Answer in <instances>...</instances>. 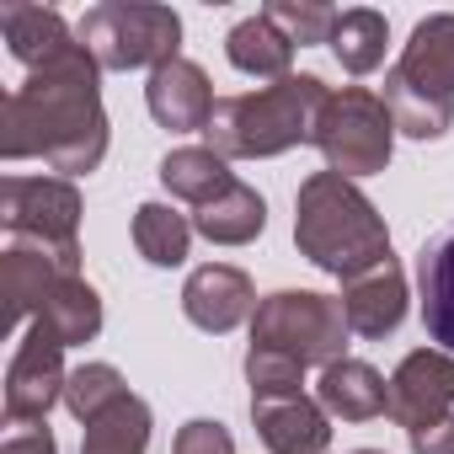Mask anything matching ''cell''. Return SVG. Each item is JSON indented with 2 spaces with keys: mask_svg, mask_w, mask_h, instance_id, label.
Here are the masks:
<instances>
[{
  "mask_svg": "<svg viewBox=\"0 0 454 454\" xmlns=\"http://www.w3.org/2000/svg\"><path fill=\"white\" fill-rule=\"evenodd\" d=\"M0 155L43 160L65 182L86 176L107 160V107H102V65L86 43L65 59L33 70L0 107Z\"/></svg>",
  "mask_w": 454,
  "mask_h": 454,
  "instance_id": "cell-1",
  "label": "cell"
},
{
  "mask_svg": "<svg viewBox=\"0 0 454 454\" xmlns=\"http://www.w3.org/2000/svg\"><path fill=\"white\" fill-rule=\"evenodd\" d=\"M294 247L305 262H316L332 278H358L380 262H390V231L385 214L369 203V192L337 171H310L294 192Z\"/></svg>",
  "mask_w": 454,
  "mask_h": 454,
  "instance_id": "cell-2",
  "label": "cell"
},
{
  "mask_svg": "<svg viewBox=\"0 0 454 454\" xmlns=\"http://www.w3.org/2000/svg\"><path fill=\"white\" fill-rule=\"evenodd\" d=\"M326 97H332V86L321 75H284V81L241 91V97H219V107L203 129L208 150H219L224 160H273L294 145H310Z\"/></svg>",
  "mask_w": 454,
  "mask_h": 454,
  "instance_id": "cell-3",
  "label": "cell"
},
{
  "mask_svg": "<svg viewBox=\"0 0 454 454\" xmlns=\"http://www.w3.org/2000/svg\"><path fill=\"white\" fill-rule=\"evenodd\" d=\"M102 70H155L182 49V17L155 0H102L75 27Z\"/></svg>",
  "mask_w": 454,
  "mask_h": 454,
  "instance_id": "cell-4",
  "label": "cell"
},
{
  "mask_svg": "<svg viewBox=\"0 0 454 454\" xmlns=\"http://www.w3.org/2000/svg\"><path fill=\"white\" fill-rule=\"evenodd\" d=\"M310 145L326 155V171L358 182V176H374L390 166V150H395V118L385 107L380 91L369 86H337L316 118V134Z\"/></svg>",
  "mask_w": 454,
  "mask_h": 454,
  "instance_id": "cell-5",
  "label": "cell"
},
{
  "mask_svg": "<svg viewBox=\"0 0 454 454\" xmlns=\"http://www.w3.org/2000/svg\"><path fill=\"white\" fill-rule=\"evenodd\" d=\"M348 337H353V326L342 316V300L316 294V289H278L252 316V348L289 353L305 369L310 364L326 369V364L348 358Z\"/></svg>",
  "mask_w": 454,
  "mask_h": 454,
  "instance_id": "cell-6",
  "label": "cell"
},
{
  "mask_svg": "<svg viewBox=\"0 0 454 454\" xmlns=\"http://www.w3.org/2000/svg\"><path fill=\"white\" fill-rule=\"evenodd\" d=\"M70 369H65V348L43 321H27V332L17 337V353L6 364V422L12 427H38L49 422V411L65 401Z\"/></svg>",
  "mask_w": 454,
  "mask_h": 454,
  "instance_id": "cell-7",
  "label": "cell"
},
{
  "mask_svg": "<svg viewBox=\"0 0 454 454\" xmlns=\"http://www.w3.org/2000/svg\"><path fill=\"white\" fill-rule=\"evenodd\" d=\"M65 278H81V247H49V241L6 236V252H0V300H6V332L22 337V321H33Z\"/></svg>",
  "mask_w": 454,
  "mask_h": 454,
  "instance_id": "cell-8",
  "label": "cell"
},
{
  "mask_svg": "<svg viewBox=\"0 0 454 454\" xmlns=\"http://www.w3.org/2000/svg\"><path fill=\"white\" fill-rule=\"evenodd\" d=\"M0 224L6 236L49 241V247H81V187L65 176H6L0 182Z\"/></svg>",
  "mask_w": 454,
  "mask_h": 454,
  "instance_id": "cell-9",
  "label": "cell"
},
{
  "mask_svg": "<svg viewBox=\"0 0 454 454\" xmlns=\"http://www.w3.org/2000/svg\"><path fill=\"white\" fill-rule=\"evenodd\" d=\"M454 411V353L443 348H417L395 364L390 374V417L411 433L438 427Z\"/></svg>",
  "mask_w": 454,
  "mask_h": 454,
  "instance_id": "cell-10",
  "label": "cell"
},
{
  "mask_svg": "<svg viewBox=\"0 0 454 454\" xmlns=\"http://www.w3.org/2000/svg\"><path fill=\"white\" fill-rule=\"evenodd\" d=\"M257 305L262 300H257L252 278L241 268H231V262H203L182 284V316L198 332H214V337H224V332H236L241 321H252Z\"/></svg>",
  "mask_w": 454,
  "mask_h": 454,
  "instance_id": "cell-11",
  "label": "cell"
},
{
  "mask_svg": "<svg viewBox=\"0 0 454 454\" xmlns=\"http://www.w3.org/2000/svg\"><path fill=\"white\" fill-rule=\"evenodd\" d=\"M145 107H150V118H155L160 129H171V134H203L219 102H214V86H208L203 65H192V59L176 54V59H166V65L150 70Z\"/></svg>",
  "mask_w": 454,
  "mask_h": 454,
  "instance_id": "cell-12",
  "label": "cell"
},
{
  "mask_svg": "<svg viewBox=\"0 0 454 454\" xmlns=\"http://www.w3.org/2000/svg\"><path fill=\"white\" fill-rule=\"evenodd\" d=\"M252 422L257 438L273 454H326L332 449V417L316 395H252Z\"/></svg>",
  "mask_w": 454,
  "mask_h": 454,
  "instance_id": "cell-13",
  "label": "cell"
},
{
  "mask_svg": "<svg viewBox=\"0 0 454 454\" xmlns=\"http://www.w3.org/2000/svg\"><path fill=\"white\" fill-rule=\"evenodd\" d=\"M337 300H342V316H348L353 337L380 342V337L401 332V321H406V273H401V262L390 257V262H380V268L348 278Z\"/></svg>",
  "mask_w": 454,
  "mask_h": 454,
  "instance_id": "cell-14",
  "label": "cell"
},
{
  "mask_svg": "<svg viewBox=\"0 0 454 454\" xmlns=\"http://www.w3.org/2000/svg\"><path fill=\"white\" fill-rule=\"evenodd\" d=\"M390 75H401L406 86L427 91V97H449L454 102V12L422 17L401 49V59L390 65Z\"/></svg>",
  "mask_w": 454,
  "mask_h": 454,
  "instance_id": "cell-15",
  "label": "cell"
},
{
  "mask_svg": "<svg viewBox=\"0 0 454 454\" xmlns=\"http://www.w3.org/2000/svg\"><path fill=\"white\" fill-rule=\"evenodd\" d=\"M0 33H6V49L27 75L75 49L70 22L59 12H49V6H27V0H6V6H0Z\"/></svg>",
  "mask_w": 454,
  "mask_h": 454,
  "instance_id": "cell-16",
  "label": "cell"
},
{
  "mask_svg": "<svg viewBox=\"0 0 454 454\" xmlns=\"http://www.w3.org/2000/svg\"><path fill=\"white\" fill-rule=\"evenodd\" d=\"M417 300H422L427 342L454 353V224H443L417 252Z\"/></svg>",
  "mask_w": 454,
  "mask_h": 454,
  "instance_id": "cell-17",
  "label": "cell"
},
{
  "mask_svg": "<svg viewBox=\"0 0 454 454\" xmlns=\"http://www.w3.org/2000/svg\"><path fill=\"white\" fill-rule=\"evenodd\" d=\"M316 401L326 406V417H342V422H369L380 411H390V380L364 364V358H337L321 369L316 380Z\"/></svg>",
  "mask_w": 454,
  "mask_h": 454,
  "instance_id": "cell-18",
  "label": "cell"
},
{
  "mask_svg": "<svg viewBox=\"0 0 454 454\" xmlns=\"http://www.w3.org/2000/svg\"><path fill=\"white\" fill-rule=\"evenodd\" d=\"M192 231L214 247H247L268 231V198L247 182H236L231 192H219L208 208L192 214Z\"/></svg>",
  "mask_w": 454,
  "mask_h": 454,
  "instance_id": "cell-19",
  "label": "cell"
},
{
  "mask_svg": "<svg viewBox=\"0 0 454 454\" xmlns=\"http://www.w3.org/2000/svg\"><path fill=\"white\" fill-rule=\"evenodd\" d=\"M160 182H166L171 198H182V203H192V208H208L219 192L236 187L231 160H224L219 150H208V145H182V150H171V155L160 160Z\"/></svg>",
  "mask_w": 454,
  "mask_h": 454,
  "instance_id": "cell-20",
  "label": "cell"
},
{
  "mask_svg": "<svg viewBox=\"0 0 454 454\" xmlns=\"http://www.w3.org/2000/svg\"><path fill=\"white\" fill-rule=\"evenodd\" d=\"M224 59H231L241 75H257V81H284V75H294V70H289V65H294V43H289L262 12L231 27V38H224Z\"/></svg>",
  "mask_w": 454,
  "mask_h": 454,
  "instance_id": "cell-21",
  "label": "cell"
},
{
  "mask_svg": "<svg viewBox=\"0 0 454 454\" xmlns=\"http://www.w3.org/2000/svg\"><path fill=\"white\" fill-rule=\"evenodd\" d=\"M33 321H43V326L59 337V348L97 342V332H102V294H97L86 278H65Z\"/></svg>",
  "mask_w": 454,
  "mask_h": 454,
  "instance_id": "cell-22",
  "label": "cell"
},
{
  "mask_svg": "<svg viewBox=\"0 0 454 454\" xmlns=\"http://www.w3.org/2000/svg\"><path fill=\"white\" fill-rule=\"evenodd\" d=\"M150 406L129 390L118 406H107L102 417L86 422L81 433V454H150Z\"/></svg>",
  "mask_w": 454,
  "mask_h": 454,
  "instance_id": "cell-23",
  "label": "cell"
},
{
  "mask_svg": "<svg viewBox=\"0 0 454 454\" xmlns=\"http://www.w3.org/2000/svg\"><path fill=\"white\" fill-rule=\"evenodd\" d=\"M192 219L176 214L171 203H139L134 208V247L150 268H182L192 247Z\"/></svg>",
  "mask_w": 454,
  "mask_h": 454,
  "instance_id": "cell-24",
  "label": "cell"
},
{
  "mask_svg": "<svg viewBox=\"0 0 454 454\" xmlns=\"http://www.w3.org/2000/svg\"><path fill=\"white\" fill-rule=\"evenodd\" d=\"M385 43H390V22L369 6H353L337 17V33H332V54L348 75H369L385 65Z\"/></svg>",
  "mask_w": 454,
  "mask_h": 454,
  "instance_id": "cell-25",
  "label": "cell"
},
{
  "mask_svg": "<svg viewBox=\"0 0 454 454\" xmlns=\"http://www.w3.org/2000/svg\"><path fill=\"white\" fill-rule=\"evenodd\" d=\"M380 97H385V107L395 118V134H406V139H443L454 129V102L449 97H427V91L406 86L401 75H385Z\"/></svg>",
  "mask_w": 454,
  "mask_h": 454,
  "instance_id": "cell-26",
  "label": "cell"
},
{
  "mask_svg": "<svg viewBox=\"0 0 454 454\" xmlns=\"http://www.w3.org/2000/svg\"><path fill=\"white\" fill-rule=\"evenodd\" d=\"M129 395V385H123V374L113 369V364H81V369H70V385H65V406H70V417L86 427L91 417H102L107 406H118Z\"/></svg>",
  "mask_w": 454,
  "mask_h": 454,
  "instance_id": "cell-27",
  "label": "cell"
},
{
  "mask_svg": "<svg viewBox=\"0 0 454 454\" xmlns=\"http://www.w3.org/2000/svg\"><path fill=\"white\" fill-rule=\"evenodd\" d=\"M262 17L294 43V49H310V43H326L332 49V33H337V17L332 6H321V0H268Z\"/></svg>",
  "mask_w": 454,
  "mask_h": 454,
  "instance_id": "cell-28",
  "label": "cell"
},
{
  "mask_svg": "<svg viewBox=\"0 0 454 454\" xmlns=\"http://www.w3.org/2000/svg\"><path fill=\"white\" fill-rule=\"evenodd\" d=\"M247 385H252V395H294L305 385V364L289 353H273V348H252L247 353Z\"/></svg>",
  "mask_w": 454,
  "mask_h": 454,
  "instance_id": "cell-29",
  "label": "cell"
},
{
  "mask_svg": "<svg viewBox=\"0 0 454 454\" xmlns=\"http://www.w3.org/2000/svg\"><path fill=\"white\" fill-rule=\"evenodd\" d=\"M171 454H236V438H231V427L214 422V417H192V422H182Z\"/></svg>",
  "mask_w": 454,
  "mask_h": 454,
  "instance_id": "cell-30",
  "label": "cell"
},
{
  "mask_svg": "<svg viewBox=\"0 0 454 454\" xmlns=\"http://www.w3.org/2000/svg\"><path fill=\"white\" fill-rule=\"evenodd\" d=\"M0 454H59V443H54L49 422H38V427H17V433H6Z\"/></svg>",
  "mask_w": 454,
  "mask_h": 454,
  "instance_id": "cell-31",
  "label": "cell"
},
{
  "mask_svg": "<svg viewBox=\"0 0 454 454\" xmlns=\"http://www.w3.org/2000/svg\"><path fill=\"white\" fill-rule=\"evenodd\" d=\"M411 454H454V411L427 427V433H411Z\"/></svg>",
  "mask_w": 454,
  "mask_h": 454,
  "instance_id": "cell-32",
  "label": "cell"
},
{
  "mask_svg": "<svg viewBox=\"0 0 454 454\" xmlns=\"http://www.w3.org/2000/svg\"><path fill=\"white\" fill-rule=\"evenodd\" d=\"M353 454H385V449H353Z\"/></svg>",
  "mask_w": 454,
  "mask_h": 454,
  "instance_id": "cell-33",
  "label": "cell"
}]
</instances>
